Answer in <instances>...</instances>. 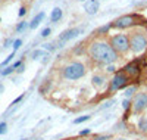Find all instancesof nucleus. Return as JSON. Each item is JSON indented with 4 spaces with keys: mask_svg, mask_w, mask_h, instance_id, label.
I'll list each match as a JSON object with an SVG mask.
<instances>
[{
    "mask_svg": "<svg viewBox=\"0 0 147 140\" xmlns=\"http://www.w3.org/2000/svg\"><path fill=\"white\" fill-rule=\"evenodd\" d=\"M87 55L96 65H112L119 59V55L106 39L93 40L87 47Z\"/></svg>",
    "mask_w": 147,
    "mask_h": 140,
    "instance_id": "1",
    "label": "nucleus"
},
{
    "mask_svg": "<svg viewBox=\"0 0 147 140\" xmlns=\"http://www.w3.org/2000/svg\"><path fill=\"white\" fill-rule=\"evenodd\" d=\"M129 39V50L132 55H141L147 50V30L144 27L134 25L128 33Z\"/></svg>",
    "mask_w": 147,
    "mask_h": 140,
    "instance_id": "2",
    "label": "nucleus"
},
{
    "mask_svg": "<svg viewBox=\"0 0 147 140\" xmlns=\"http://www.w3.org/2000/svg\"><path fill=\"white\" fill-rule=\"evenodd\" d=\"M85 74H87V67L80 60H71L69 63H66V65L60 69L62 78L69 80V81L81 80L82 77H85Z\"/></svg>",
    "mask_w": 147,
    "mask_h": 140,
    "instance_id": "3",
    "label": "nucleus"
},
{
    "mask_svg": "<svg viewBox=\"0 0 147 140\" xmlns=\"http://www.w3.org/2000/svg\"><path fill=\"white\" fill-rule=\"evenodd\" d=\"M129 81H131V78L125 74L124 69L116 71V72L113 74L112 80H110V83H109L107 93L112 94V93H115V92H118V90H125V88L129 86Z\"/></svg>",
    "mask_w": 147,
    "mask_h": 140,
    "instance_id": "4",
    "label": "nucleus"
},
{
    "mask_svg": "<svg viewBox=\"0 0 147 140\" xmlns=\"http://www.w3.org/2000/svg\"><path fill=\"white\" fill-rule=\"evenodd\" d=\"M109 43L110 46H112L115 49V52L118 55H122L125 56L128 52H131L129 50V39H128V34H115L109 39Z\"/></svg>",
    "mask_w": 147,
    "mask_h": 140,
    "instance_id": "5",
    "label": "nucleus"
},
{
    "mask_svg": "<svg viewBox=\"0 0 147 140\" xmlns=\"http://www.w3.org/2000/svg\"><path fill=\"white\" fill-rule=\"evenodd\" d=\"M146 109H147V92H137L132 97L131 113L132 115H140Z\"/></svg>",
    "mask_w": 147,
    "mask_h": 140,
    "instance_id": "6",
    "label": "nucleus"
},
{
    "mask_svg": "<svg viewBox=\"0 0 147 140\" xmlns=\"http://www.w3.org/2000/svg\"><path fill=\"white\" fill-rule=\"evenodd\" d=\"M136 15H124L119 16L118 19H115L112 22V28H118V30H125V28H132L136 25Z\"/></svg>",
    "mask_w": 147,
    "mask_h": 140,
    "instance_id": "7",
    "label": "nucleus"
},
{
    "mask_svg": "<svg viewBox=\"0 0 147 140\" xmlns=\"http://www.w3.org/2000/svg\"><path fill=\"white\" fill-rule=\"evenodd\" d=\"M81 28H71V30H66L65 33H62L59 35V39L56 40V46L57 47H62L65 43H68L69 40H72V39H75V37H78L80 34H81Z\"/></svg>",
    "mask_w": 147,
    "mask_h": 140,
    "instance_id": "8",
    "label": "nucleus"
},
{
    "mask_svg": "<svg viewBox=\"0 0 147 140\" xmlns=\"http://www.w3.org/2000/svg\"><path fill=\"white\" fill-rule=\"evenodd\" d=\"M122 69L125 71V74L128 75L131 80H136V81L140 78V75H141V67L138 65V62H137V60L129 62L128 65H125Z\"/></svg>",
    "mask_w": 147,
    "mask_h": 140,
    "instance_id": "9",
    "label": "nucleus"
},
{
    "mask_svg": "<svg viewBox=\"0 0 147 140\" xmlns=\"http://www.w3.org/2000/svg\"><path fill=\"white\" fill-rule=\"evenodd\" d=\"M109 83H110V81L107 80L106 74H100V72H97V74H94L93 77H91V84H93V87L96 88L97 92H102L103 88L109 87V86H107Z\"/></svg>",
    "mask_w": 147,
    "mask_h": 140,
    "instance_id": "10",
    "label": "nucleus"
},
{
    "mask_svg": "<svg viewBox=\"0 0 147 140\" xmlns=\"http://www.w3.org/2000/svg\"><path fill=\"white\" fill-rule=\"evenodd\" d=\"M99 7H100L99 0H87V2H84V10H85V14H88V15L97 14Z\"/></svg>",
    "mask_w": 147,
    "mask_h": 140,
    "instance_id": "11",
    "label": "nucleus"
},
{
    "mask_svg": "<svg viewBox=\"0 0 147 140\" xmlns=\"http://www.w3.org/2000/svg\"><path fill=\"white\" fill-rule=\"evenodd\" d=\"M62 16H63L62 9H60V7H55L52 10V14H50V21L52 22H59L60 19H62Z\"/></svg>",
    "mask_w": 147,
    "mask_h": 140,
    "instance_id": "12",
    "label": "nucleus"
},
{
    "mask_svg": "<svg viewBox=\"0 0 147 140\" xmlns=\"http://www.w3.org/2000/svg\"><path fill=\"white\" fill-rule=\"evenodd\" d=\"M44 16H46V15H44V12H40L38 15H35V16H34V19L30 22V28H31V30L37 28V27H38V25L41 24V21L44 19Z\"/></svg>",
    "mask_w": 147,
    "mask_h": 140,
    "instance_id": "13",
    "label": "nucleus"
},
{
    "mask_svg": "<svg viewBox=\"0 0 147 140\" xmlns=\"http://www.w3.org/2000/svg\"><path fill=\"white\" fill-rule=\"evenodd\" d=\"M137 127L141 133H147V117L146 115H141L138 118V122H137Z\"/></svg>",
    "mask_w": 147,
    "mask_h": 140,
    "instance_id": "14",
    "label": "nucleus"
},
{
    "mask_svg": "<svg viewBox=\"0 0 147 140\" xmlns=\"http://www.w3.org/2000/svg\"><path fill=\"white\" fill-rule=\"evenodd\" d=\"M137 93V84H132V86H128L127 88H125V97H128V99H132V96Z\"/></svg>",
    "mask_w": 147,
    "mask_h": 140,
    "instance_id": "15",
    "label": "nucleus"
},
{
    "mask_svg": "<svg viewBox=\"0 0 147 140\" xmlns=\"http://www.w3.org/2000/svg\"><path fill=\"white\" fill-rule=\"evenodd\" d=\"M121 105H122V109L127 111V112H131V106H132V99H128L125 97L124 100L121 102Z\"/></svg>",
    "mask_w": 147,
    "mask_h": 140,
    "instance_id": "16",
    "label": "nucleus"
},
{
    "mask_svg": "<svg viewBox=\"0 0 147 140\" xmlns=\"http://www.w3.org/2000/svg\"><path fill=\"white\" fill-rule=\"evenodd\" d=\"M112 28V24H107V25H103V27H100L99 30L96 31V34L97 35H105V34H107L109 33V30Z\"/></svg>",
    "mask_w": 147,
    "mask_h": 140,
    "instance_id": "17",
    "label": "nucleus"
},
{
    "mask_svg": "<svg viewBox=\"0 0 147 140\" xmlns=\"http://www.w3.org/2000/svg\"><path fill=\"white\" fill-rule=\"evenodd\" d=\"M13 71H15L13 67H12V65H7V67H5L3 71H0V75H2V77H7V75H10Z\"/></svg>",
    "mask_w": 147,
    "mask_h": 140,
    "instance_id": "18",
    "label": "nucleus"
},
{
    "mask_svg": "<svg viewBox=\"0 0 147 140\" xmlns=\"http://www.w3.org/2000/svg\"><path fill=\"white\" fill-rule=\"evenodd\" d=\"M90 118H91L90 115H82V117H78V118L74 120V124H82V122H85V121H88Z\"/></svg>",
    "mask_w": 147,
    "mask_h": 140,
    "instance_id": "19",
    "label": "nucleus"
},
{
    "mask_svg": "<svg viewBox=\"0 0 147 140\" xmlns=\"http://www.w3.org/2000/svg\"><path fill=\"white\" fill-rule=\"evenodd\" d=\"M13 58H15V50H13V52H12V53H10V55H9V56L2 62V63H0V67H7V65H9V62H10L12 59H13Z\"/></svg>",
    "mask_w": 147,
    "mask_h": 140,
    "instance_id": "20",
    "label": "nucleus"
},
{
    "mask_svg": "<svg viewBox=\"0 0 147 140\" xmlns=\"http://www.w3.org/2000/svg\"><path fill=\"white\" fill-rule=\"evenodd\" d=\"M27 27H28V24H27L25 21H22V22H19V24L16 25V28H15V30H16V33H21V31L25 30Z\"/></svg>",
    "mask_w": 147,
    "mask_h": 140,
    "instance_id": "21",
    "label": "nucleus"
},
{
    "mask_svg": "<svg viewBox=\"0 0 147 140\" xmlns=\"http://www.w3.org/2000/svg\"><path fill=\"white\" fill-rule=\"evenodd\" d=\"M44 49H46V50H49V52H55V50L57 49L56 41H55V43H47V44H44Z\"/></svg>",
    "mask_w": 147,
    "mask_h": 140,
    "instance_id": "22",
    "label": "nucleus"
},
{
    "mask_svg": "<svg viewBox=\"0 0 147 140\" xmlns=\"http://www.w3.org/2000/svg\"><path fill=\"white\" fill-rule=\"evenodd\" d=\"M43 55H44V52H43V50H40V49H37V50H34V52H32L31 58H32V59H38V58H41Z\"/></svg>",
    "mask_w": 147,
    "mask_h": 140,
    "instance_id": "23",
    "label": "nucleus"
},
{
    "mask_svg": "<svg viewBox=\"0 0 147 140\" xmlns=\"http://www.w3.org/2000/svg\"><path fill=\"white\" fill-rule=\"evenodd\" d=\"M6 133H7V124L5 121H2V122H0V136H3Z\"/></svg>",
    "mask_w": 147,
    "mask_h": 140,
    "instance_id": "24",
    "label": "nucleus"
},
{
    "mask_svg": "<svg viewBox=\"0 0 147 140\" xmlns=\"http://www.w3.org/2000/svg\"><path fill=\"white\" fill-rule=\"evenodd\" d=\"M50 34H52V30H50V28H44V30L41 31V37H43V39H46V37H49Z\"/></svg>",
    "mask_w": 147,
    "mask_h": 140,
    "instance_id": "25",
    "label": "nucleus"
},
{
    "mask_svg": "<svg viewBox=\"0 0 147 140\" xmlns=\"http://www.w3.org/2000/svg\"><path fill=\"white\" fill-rule=\"evenodd\" d=\"M115 69H116V68L113 67V63H112V65H106V69H105V71H106V74H109V72L112 74V72H116Z\"/></svg>",
    "mask_w": 147,
    "mask_h": 140,
    "instance_id": "26",
    "label": "nucleus"
},
{
    "mask_svg": "<svg viewBox=\"0 0 147 140\" xmlns=\"http://www.w3.org/2000/svg\"><path fill=\"white\" fill-rule=\"evenodd\" d=\"M21 44H22V40H21V39H18V40H15V41H13V50H15V52L21 47Z\"/></svg>",
    "mask_w": 147,
    "mask_h": 140,
    "instance_id": "27",
    "label": "nucleus"
},
{
    "mask_svg": "<svg viewBox=\"0 0 147 140\" xmlns=\"http://www.w3.org/2000/svg\"><path fill=\"white\" fill-rule=\"evenodd\" d=\"M109 139H110V136H107V134L106 136H96L94 137V140H109Z\"/></svg>",
    "mask_w": 147,
    "mask_h": 140,
    "instance_id": "28",
    "label": "nucleus"
},
{
    "mask_svg": "<svg viewBox=\"0 0 147 140\" xmlns=\"http://www.w3.org/2000/svg\"><path fill=\"white\" fill-rule=\"evenodd\" d=\"M90 133H91L90 128H85V130H81V131H80V136H88Z\"/></svg>",
    "mask_w": 147,
    "mask_h": 140,
    "instance_id": "29",
    "label": "nucleus"
},
{
    "mask_svg": "<svg viewBox=\"0 0 147 140\" xmlns=\"http://www.w3.org/2000/svg\"><path fill=\"white\" fill-rule=\"evenodd\" d=\"M22 99H24V94H21L19 97H16V99H15L13 102H12V106H13V105H16V103H19V102H21Z\"/></svg>",
    "mask_w": 147,
    "mask_h": 140,
    "instance_id": "30",
    "label": "nucleus"
},
{
    "mask_svg": "<svg viewBox=\"0 0 147 140\" xmlns=\"http://www.w3.org/2000/svg\"><path fill=\"white\" fill-rule=\"evenodd\" d=\"M25 14H27V9H25V7H24V6H22V7L19 9V16L22 18V16H24V15H25Z\"/></svg>",
    "mask_w": 147,
    "mask_h": 140,
    "instance_id": "31",
    "label": "nucleus"
},
{
    "mask_svg": "<svg viewBox=\"0 0 147 140\" xmlns=\"http://www.w3.org/2000/svg\"><path fill=\"white\" fill-rule=\"evenodd\" d=\"M24 69H25V65H24V63H22V65H21V67H19L18 69H16V72H18V74H22V72H24Z\"/></svg>",
    "mask_w": 147,
    "mask_h": 140,
    "instance_id": "32",
    "label": "nucleus"
},
{
    "mask_svg": "<svg viewBox=\"0 0 147 140\" xmlns=\"http://www.w3.org/2000/svg\"><path fill=\"white\" fill-rule=\"evenodd\" d=\"M10 43H12V40H10V39H9V40H6V41H5V46H3V47H9V46H10Z\"/></svg>",
    "mask_w": 147,
    "mask_h": 140,
    "instance_id": "33",
    "label": "nucleus"
},
{
    "mask_svg": "<svg viewBox=\"0 0 147 140\" xmlns=\"http://www.w3.org/2000/svg\"><path fill=\"white\" fill-rule=\"evenodd\" d=\"M65 140H81L80 137H72V139H65Z\"/></svg>",
    "mask_w": 147,
    "mask_h": 140,
    "instance_id": "34",
    "label": "nucleus"
},
{
    "mask_svg": "<svg viewBox=\"0 0 147 140\" xmlns=\"http://www.w3.org/2000/svg\"><path fill=\"white\" fill-rule=\"evenodd\" d=\"M115 140H128V139H124V137H118V139H115Z\"/></svg>",
    "mask_w": 147,
    "mask_h": 140,
    "instance_id": "35",
    "label": "nucleus"
},
{
    "mask_svg": "<svg viewBox=\"0 0 147 140\" xmlns=\"http://www.w3.org/2000/svg\"><path fill=\"white\" fill-rule=\"evenodd\" d=\"M2 90H3V86H2V84H0V92H2Z\"/></svg>",
    "mask_w": 147,
    "mask_h": 140,
    "instance_id": "36",
    "label": "nucleus"
},
{
    "mask_svg": "<svg viewBox=\"0 0 147 140\" xmlns=\"http://www.w3.org/2000/svg\"><path fill=\"white\" fill-rule=\"evenodd\" d=\"M78 2H87V0H78Z\"/></svg>",
    "mask_w": 147,
    "mask_h": 140,
    "instance_id": "37",
    "label": "nucleus"
},
{
    "mask_svg": "<svg viewBox=\"0 0 147 140\" xmlns=\"http://www.w3.org/2000/svg\"><path fill=\"white\" fill-rule=\"evenodd\" d=\"M19 140H30V139H19Z\"/></svg>",
    "mask_w": 147,
    "mask_h": 140,
    "instance_id": "38",
    "label": "nucleus"
},
{
    "mask_svg": "<svg viewBox=\"0 0 147 140\" xmlns=\"http://www.w3.org/2000/svg\"><path fill=\"white\" fill-rule=\"evenodd\" d=\"M146 65H147V55H146Z\"/></svg>",
    "mask_w": 147,
    "mask_h": 140,
    "instance_id": "39",
    "label": "nucleus"
},
{
    "mask_svg": "<svg viewBox=\"0 0 147 140\" xmlns=\"http://www.w3.org/2000/svg\"><path fill=\"white\" fill-rule=\"evenodd\" d=\"M146 87H147V80H146Z\"/></svg>",
    "mask_w": 147,
    "mask_h": 140,
    "instance_id": "40",
    "label": "nucleus"
}]
</instances>
